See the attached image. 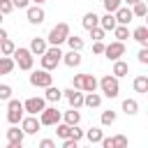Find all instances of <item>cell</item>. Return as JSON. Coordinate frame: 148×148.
Here are the masks:
<instances>
[{
  "instance_id": "obj_1",
  "label": "cell",
  "mask_w": 148,
  "mask_h": 148,
  "mask_svg": "<svg viewBox=\"0 0 148 148\" xmlns=\"http://www.w3.org/2000/svg\"><path fill=\"white\" fill-rule=\"evenodd\" d=\"M60 60H62L60 46H46V51L42 53V67L49 69V72H53V69L60 65Z\"/></svg>"
},
{
  "instance_id": "obj_2",
  "label": "cell",
  "mask_w": 148,
  "mask_h": 148,
  "mask_svg": "<svg viewBox=\"0 0 148 148\" xmlns=\"http://www.w3.org/2000/svg\"><path fill=\"white\" fill-rule=\"evenodd\" d=\"M12 58H14V62L18 65V69H23V72H30L32 65H35V58H32L30 49H25V46H16L14 53H12Z\"/></svg>"
},
{
  "instance_id": "obj_3",
  "label": "cell",
  "mask_w": 148,
  "mask_h": 148,
  "mask_svg": "<svg viewBox=\"0 0 148 148\" xmlns=\"http://www.w3.org/2000/svg\"><path fill=\"white\" fill-rule=\"evenodd\" d=\"M97 88L106 95V97H118V92H120V83H118V79L113 76V74H106V76H102L99 81H97Z\"/></svg>"
},
{
  "instance_id": "obj_4",
  "label": "cell",
  "mask_w": 148,
  "mask_h": 148,
  "mask_svg": "<svg viewBox=\"0 0 148 148\" xmlns=\"http://www.w3.org/2000/svg\"><path fill=\"white\" fill-rule=\"evenodd\" d=\"M72 88H79L83 92H92V90H97V79H95V74H74Z\"/></svg>"
},
{
  "instance_id": "obj_5",
  "label": "cell",
  "mask_w": 148,
  "mask_h": 148,
  "mask_svg": "<svg viewBox=\"0 0 148 148\" xmlns=\"http://www.w3.org/2000/svg\"><path fill=\"white\" fill-rule=\"evenodd\" d=\"M67 35H69V25L62 21V23H56V25L49 30V37H46V39H49L51 46H60V44L67 39Z\"/></svg>"
},
{
  "instance_id": "obj_6",
  "label": "cell",
  "mask_w": 148,
  "mask_h": 148,
  "mask_svg": "<svg viewBox=\"0 0 148 148\" xmlns=\"http://www.w3.org/2000/svg\"><path fill=\"white\" fill-rule=\"evenodd\" d=\"M23 116H25V111H23V102L9 97V99H7V123H9V125H18Z\"/></svg>"
},
{
  "instance_id": "obj_7",
  "label": "cell",
  "mask_w": 148,
  "mask_h": 148,
  "mask_svg": "<svg viewBox=\"0 0 148 148\" xmlns=\"http://www.w3.org/2000/svg\"><path fill=\"white\" fill-rule=\"evenodd\" d=\"M37 116H39V123H42V125H46V127H53L56 123H60V120H62V111H58L56 106H44Z\"/></svg>"
},
{
  "instance_id": "obj_8",
  "label": "cell",
  "mask_w": 148,
  "mask_h": 148,
  "mask_svg": "<svg viewBox=\"0 0 148 148\" xmlns=\"http://www.w3.org/2000/svg\"><path fill=\"white\" fill-rule=\"evenodd\" d=\"M30 83L35 86V88H46V86H51L53 83V74L49 72V69H35L32 74H30Z\"/></svg>"
},
{
  "instance_id": "obj_9",
  "label": "cell",
  "mask_w": 148,
  "mask_h": 148,
  "mask_svg": "<svg viewBox=\"0 0 148 148\" xmlns=\"http://www.w3.org/2000/svg\"><path fill=\"white\" fill-rule=\"evenodd\" d=\"M25 18H28V23L39 25V23H44L46 12L42 9V5H28V7H25Z\"/></svg>"
},
{
  "instance_id": "obj_10",
  "label": "cell",
  "mask_w": 148,
  "mask_h": 148,
  "mask_svg": "<svg viewBox=\"0 0 148 148\" xmlns=\"http://www.w3.org/2000/svg\"><path fill=\"white\" fill-rule=\"evenodd\" d=\"M23 139H25V132H23L21 127L12 125V127L7 130V146H9V148H21V146H23Z\"/></svg>"
},
{
  "instance_id": "obj_11",
  "label": "cell",
  "mask_w": 148,
  "mask_h": 148,
  "mask_svg": "<svg viewBox=\"0 0 148 148\" xmlns=\"http://www.w3.org/2000/svg\"><path fill=\"white\" fill-rule=\"evenodd\" d=\"M18 125H21V130H23L25 134H37V132H39V127H42V123H39V118H37V116H32V113H28V116H23Z\"/></svg>"
},
{
  "instance_id": "obj_12",
  "label": "cell",
  "mask_w": 148,
  "mask_h": 148,
  "mask_svg": "<svg viewBox=\"0 0 148 148\" xmlns=\"http://www.w3.org/2000/svg\"><path fill=\"white\" fill-rule=\"evenodd\" d=\"M104 56L109 58V60H118V58H123L125 56V42H111V44H106L104 46Z\"/></svg>"
},
{
  "instance_id": "obj_13",
  "label": "cell",
  "mask_w": 148,
  "mask_h": 148,
  "mask_svg": "<svg viewBox=\"0 0 148 148\" xmlns=\"http://www.w3.org/2000/svg\"><path fill=\"white\" fill-rule=\"evenodd\" d=\"M62 97L69 102V106H74V109H81L83 106V90H79V88H67V90H62Z\"/></svg>"
},
{
  "instance_id": "obj_14",
  "label": "cell",
  "mask_w": 148,
  "mask_h": 148,
  "mask_svg": "<svg viewBox=\"0 0 148 148\" xmlns=\"http://www.w3.org/2000/svg\"><path fill=\"white\" fill-rule=\"evenodd\" d=\"M44 106H46V99H44V97H28V99L23 102V111H25V113H32V116H37Z\"/></svg>"
},
{
  "instance_id": "obj_15",
  "label": "cell",
  "mask_w": 148,
  "mask_h": 148,
  "mask_svg": "<svg viewBox=\"0 0 148 148\" xmlns=\"http://www.w3.org/2000/svg\"><path fill=\"white\" fill-rule=\"evenodd\" d=\"M113 16H116V23H118V25H130V21L134 18V16H132V9H130V7H123V5L113 12Z\"/></svg>"
},
{
  "instance_id": "obj_16",
  "label": "cell",
  "mask_w": 148,
  "mask_h": 148,
  "mask_svg": "<svg viewBox=\"0 0 148 148\" xmlns=\"http://www.w3.org/2000/svg\"><path fill=\"white\" fill-rule=\"evenodd\" d=\"M60 62H65V65L72 67V69L79 67V65H81V51H72V49H69L67 53H62V60H60Z\"/></svg>"
},
{
  "instance_id": "obj_17",
  "label": "cell",
  "mask_w": 148,
  "mask_h": 148,
  "mask_svg": "<svg viewBox=\"0 0 148 148\" xmlns=\"http://www.w3.org/2000/svg\"><path fill=\"white\" fill-rule=\"evenodd\" d=\"M46 46H49V42L44 39V37H32V42H30V53L32 56H42L44 51H46Z\"/></svg>"
},
{
  "instance_id": "obj_18",
  "label": "cell",
  "mask_w": 148,
  "mask_h": 148,
  "mask_svg": "<svg viewBox=\"0 0 148 148\" xmlns=\"http://www.w3.org/2000/svg\"><path fill=\"white\" fill-rule=\"evenodd\" d=\"M127 72H130V65L125 62V60H113V69H111V74L116 76V79H123V76H127Z\"/></svg>"
},
{
  "instance_id": "obj_19",
  "label": "cell",
  "mask_w": 148,
  "mask_h": 148,
  "mask_svg": "<svg viewBox=\"0 0 148 148\" xmlns=\"http://www.w3.org/2000/svg\"><path fill=\"white\" fill-rule=\"evenodd\" d=\"M99 104H102V95H97V90L83 95V106H88V109H97Z\"/></svg>"
},
{
  "instance_id": "obj_20",
  "label": "cell",
  "mask_w": 148,
  "mask_h": 148,
  "mask_svg": "<svg viewBox=\"0 0 148 148\" xmlns=\"http://www.w3.org/2000/svg\"><path fill=\"white\" fill-rule=\"evenodd\" d=\"M116 25H118V23H116V16H113L111 12H106L104 16H99V28H102V30L109 32V30H113Z\"/></svg>"
},
{
  "instance_id": "obj_21",
  "label": "cell",
  "mask_w": 148,
  "mask_h": 148,
  "mask_svg": "<svg viewBox=\"0 0 148 148\" xmlns=\"http://www.w3.org/2000/svg\"><path fill=\"white\" fill-rule=\"evenodd\" d=\"M132 37H134L141 46H148V28H146V25H136L134 32H132Z\"/></svg>"
},
{
  "instance_id": "obj_22",
  "label": "cell",
  "mask_w": 148,
  "mask_h": 148,
  "mask_svg": "<svg viewBox=\"0 0 148 148\" xmlns=\"http://www.w3.org/2000/svg\"><path fill=\"white\" fill-rule=\"evenodd\" d=\"M62 123H67V125H79L81 123V113H79V109H69V111H65L62 113Z\"/></svg>"
},
{
  "instance_id": "obj_23",
  "label": "cell",
  "mask_w": 148,
  "mask_h": 148,
  "mask_svg": "<svg viewBox=\"0 0 148 148\" xmlns=\"http://www.w3.org/2000/svg\"><path fill=\"white\" fill-rule=\"evenodd\" d=\"M14 67H16V62L12 56H0V74H12Z\"/></svg>"
},
{
  "instance_id": "obj_24",
  "label": "cell",
  "mask_w": 148,
  "mask_h": 148,
  "mask_svg": "<svg viewBox=\"0 0 148 148\" xmlns=\"http://www.w3.org/2000/svg\"><path fill=\"white\" fill-rule=\"evenodd\" d=\"M81 25H83L86 30H90V28L99 25V16H97L95 12H88V14H83V18H81Z\"/></svg>"
},
{
  "instance_id": "obj_25",
  "label": "cell",
  "mask_w": 148,
  "mask_h": 148,
  "mask_svg": "<svg viewBox=\"0 0 148 148\" xmlns=\"http://www.w3.org/2000/svg\"><path fill=\"white\" fill-rule=\"evenodd\" d=\"M60 97H62V90H60V88H56L53 83L46 86V92H44V99H46V102H53V104H56Z\"/></svg>"
},
{
  "instance_id": "obj_26",
  "label": "cell",
  "mask_w": 148,
  "mask_h": 148,
  "mask_svg": "<svg viewBox=\"0 0 148 148\" xmlns=\"http://www.w3.org/2000/svg\"><path fill=\"white\" fill-rule=\"evenodd\" d=\"M132 86H134V92H141V95L148 92V76H146V74H139Z\"/></svg>"
},
{
  "instance_id": "obj_27",
  "label": "cell",
  "mask_w": 148,
  "mask_h": 148,
  "mask_svg": "<svg viewBox=\"0 0 148 148\" xmlns=\"http://www.w3.org/2000/svg\"><path fill=\"white\" fill-rule=\"evenodd\" d=\"M130 9H132V16H134V18H143V16L148 14V7H146V2H143V0L134 2V5L130 7Z\"/></svg>"
},
{
  "instance_id": "obj_28",
  "label": "cell",
  "mask_w": 148,
  "mask_h": 148,
  "mask_svg": "<svg viewBox=\"0 0 148 148\" xmlns=\"http://www.w3.org/2000/svg\"><path fill=\"white\" fill-rule=\"evenodd\" d=\"M83 136H86L90 143H99V141H102V136H104V132H102V127H90Z\"/></svg>"
},
{
  "instance_id": "obj_29",
  "label": "cell",
  "mask_w": 148,
  "mask_h": 148,
  "mask_svg": "<svg viewBox=\"0 0 148 148\" xmlns=\"http://www.w3.org/2000/svg\"><path fill=\"white\" fill-rule=\"evenodd\" d=\"M65 42H67V46H69L72 51H81V49H83V39H81L79 35H72V32H69Z\"/></svg>"
},
{
  "instance_id": "obj_30",
  "label": "cell",
  "mask_w": 148,
  "mask_h": 148,
  "mask_svg": "<svg viewBox=\"0 0 148 148\" xmlns=\"http://www.w3.org/2000/svg\"><path fill=\"white\" fill-rule=\"evenodd\" d=\"M123 111L127 116H136L139 113V102L136 99H123Z\"/></svg>"
},
{
  "instance_id": "obj_31",
  "label": "cell",
  "mask_w": 148,
  "mask_h": 148,
  "mask_svg": "<svg viewBox=\"0 0 148 148\" xmlns=\"http://www.w3.org/2000/svg\"><path fill=\"white\" fill-rule=\"evenodd\" d=\"M111 32L116 35V39H118V42H125V39H130V28H127V25H116Z\"/></svg>"
},
{
  "instance_id": "obj_32",
  "label": "cell",
  "mask_w": 148,
  "mask_h": 148,
  "mask_svg": "<svg viewBox=\"0 0 148 148\" xmlns=\"http://www.w3.org/2000/svg\"><path fill=\"white\" fill-rule=\"evenodd\" d=\"M14 49H16V44H14L9 37H5V39L0 42V53H2V56H12V53H14Z\"/></svg>"
},
{
  "instance_id": "obj_33",
  "label": "cell",
  "mask_w": 148,
  "mask_h": 148,
  "mask_svg": "<svg viewBox=\"0 0 148 148\" xmlns=\"http://www.w3.org/2000/svg\"><path fill=\"white\" fill-rule=\"evenodd\" d=\"M116 118H118V113L109 109V111H102V118H99V123H102L104 127H109V125H113V123H116Z\"/></svg>"
},
{
  "instance_id": "obj_34",
  "label": "cell",
  "mask_w": 148,
  "mask_h": 148,
  "mask_svg": "<svg viewBox=\"0 0 148 148\" xmlns=\"http://www.w3.org/2000/svg\"><path fill=\"white\" fill-rule=\"evenodd\" d=\"M53 127H56V134H58L60 139H67V136H69V130H72V125H67V123H62V120H60V123H56Z\"/></svg>"
},
{
  "instance_id": "obj_35",
  "label": "cell",
  "mask_w": 148,
  "mask_h": 148,
  "mask_svg": "<svg viewBox=\"0 0 148 148\" xmlns=\"http://www.w3.org/2000/svg\"><path fill=\"white\" fill-rule=\"evenodd\" d=\"M88 32H90V37H92V42H99V39H104V35H106V30H102L99 25H95V28H90Z\"/></svg>"
},
{
  "instance_id": "obj_36",
  "label": "cell",
  "mask_w": 148,
  "mask_h": 148,
  "mask_svg": "<svg viewBox=\"0 0 148 148\" xmlns=\"http://www.w3.org/2000/svg\"><path fill=\"white\" fill-rule=\"evenodd\" d=\"M12 86H7V83H0V102H7L9 97H12Z\"/></svg>"
},
{
  "instance_id": "obj_37",
  "label": "cell",
  "mask_w": 148,
  "mask_h": 148,
  "mask_svg": "<svg viewBox=\"0 0 148 148\" xmlns=\"http://www.w3.org/2000/svg\"><path fill=\"white\" fill-rule=\"evenodd\" d=\"M102 5H104V9H106V12H111V14H113V12L123 5V0H102Z\"/></svg>"
},
{
  "instance_id": "obj_38",
  "label": "cell",
  "mask_w": 148,
  "mask_h": 148,
  "mask_svg": "<svg viewBox=\"0 0 148 148\" xmlns=\"http://www.w3.org/2000/svg\"><path fill=\"white\" fill-rule=\"evenodd\" d=\"M111 143H113V148H125V146H127V136H125V134L111 136Z\"/></svg>"
},
{
  "instance_id": "obj_39",
  "label": "cell",
  "mask_w": 148,
  "mask_h": 148,
  "mask_svg": "<svg viewBox=\"0 0 148 148\" xmlns=\"http://www.w3.org/2000/svg\"><path fill=\"white\" fill-rule=\"evenodd\" d=\"M83 134H86V132H83L79 125H72V130H69V136H72L74 141H81V139H83Z\"/></svg>"
},
{
  "instance_id": "obj_40",
  "label": "cell",
  "mask_w": 148,
  "mask_h": 148,
  "mask_svg": "<svg viewBox=\"0 0 148 148\" xmlns=\"http://www.w3.org/2000/svg\"><path fill=\"white\" fill-rule=\"evenodd\" d=\"M12 9H14L12 0H0V14H9Z\"/></svg>"
},
{
  "instance_id": "obj_41",
  "label": "cell",
  "mask_w": 148,
  "mask_h": 148,
  "mask_svg": "<svg viewBox=\"0 0 148 148\" xmlns=\"http://www.w3.org/2000/svg\"><path fill=\"white\" fill-rule=\"evenodd\" d=\"M136 58H139V62H141V65H148V49H146V46H141V51L136 53Z\"/></svg>"
},
{
  "instance_id": "obj_42",
  "label": "cell",
  "mask_w": 148,
  "mask_h": 148,
  "mask_svg": "<svg viewBox=\"0 0 148 148\" xmlns=\"http://www.w3.org/2000/svg\"><path fill=\"white\" fill-rule=\"evenodd\" d=\"M104 46H106V44H104L102 39H99V42H95V44H92V53H97V56H102V53H104Z\"/></svg>"
},
{
  "instance_id": "obj_43",
  "label": "cell",
  "mask_w": 148,
  "mask_h": 148,
  "mask_svg": "<svg viewBox=\"0 0 148 148\" xmlns=\"http://www.w3.org/2000/svg\"><path fill=\"white\" fill-rule=\"evenodd\" d=\"M79 146V141H74L72 136H67V139H62V148H76Z\"/></svg>"
},
{
  "instance_id": "obj_44",
  "label": "cell",
  "mask_w": 148,
  "mask_h": 148,
  "mask_svg": "<svg viewBox=\"0 0 148 148\" xmlns=\"http://www.w3.org/2000/svg\"><path fill=\"white\" fill-rule=\"evenodd\" d=\"M39 148H56V141L53 139H42L39 141Z\"/></svg>"
},
{
  "instance_id": "obj_45",
  "label": "cell",
  "mask_w": 148,
  "mask_h": 148,
  "mask_svg": "<svg viewBox=\"0 0 148 148\" xmlns=\"http://www.w3.org/2000/svg\"><path fill=\"white\" fill-rule=\"evenodd\" d=\"M12 5H14V7H18V9H25V7L30 5V0H12Z\"/></svg>"
},
{
  "instance_id": "obj_46",
  "label": "cell",
  "mask_w": 148,
  "mask_h": 148,
  "mask_svg": "<svg viewBox=\"0 0 148 148\" xmlns=\"http://www.w3.org/2000/svg\"><path fill=\"white\" fill-rule=\"evenodd\" d=\"M5 37H7V30H5V28H2V25H0V42H2V39H5Z\"/></svg>"
},
{
  "instance_id": "obj_47",
  "label": "cell",
  "mask_w": 148,
  "mask_h": 148,
  "mask_svg": "<svg viewBox=\"0 0 148 148\" xmlns=\"http://www.w3.org/2000/svg\"><path fill=\"white\" fill-rule=\"evenodd\" d=\"M123 2H127V7H132L134 2H139V0H123Z\"/></svg>"
},
{
  "instance_id": "obj_48",
  "label": "cell",
  "mask_w": 148,
  "mask_h": 148,
  "mask_svg": "<svg viewBox=\"0 0 148 148\" xmlns=\"http://www.w3.org/2000/svg\"><path fill=\"white\" fill-rule=\"evenodd\" d=\"M30 2H35V5H44L46 0H30Z\"/></svg>"
},
{
  "instance_id": "obj_49",
  "label": "cell",
  "mask_w": 148,
  "mask_h": 148,
  "mask_svg": "<svg viewBox=\"0 0 148 148\" xmlns=\"http://www.w3.org/2000/svg\"><path fill=\"white\" fill-rule=\"evenodd\" d=\"M2 21H5V14H0V25H2Z\"/></svg>"
}]
</instances>
